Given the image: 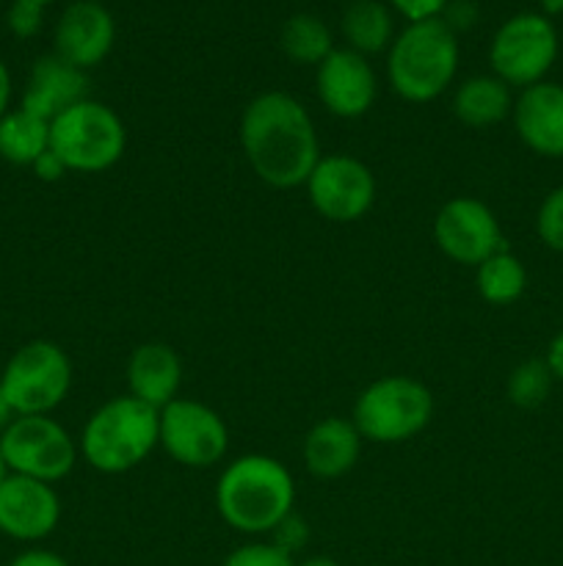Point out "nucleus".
<instances>
[{"mask_svg":"<svg viewBox=\"0 0 563 566\" xmlns=\"http://www.w3.org/2000/svg\"><path fill=\"white\" fill-rule=\"evenodd\" d=\"M475 287L478 296L491 307H508V304L519 302L528 287V271H524L522 260L508 249L491 254L489 260L475 269Z\"/></svg>","mask_w":563,"mask_h":566,"instance_id":"obj_23","label":"nucleus"},{"mask_svg":"<svg viewBox=\"0 0 563 566\" xmlns=\"http://www.w3.org/2000/svg\"><path fill=\"white\" fill-rule=\"evenodd\" d=\"M81 457L105 475L136 470L160 448V412L132 396H116L92 412L81 431Z\"/></svg>","mask_w":563,"mask_h":566,"instance_id":"obj_3","label":"nucleus"},{"mask_svg":"<svg viewBox=\"0 0 563 566\" xmlns=\"http://www.w3.org/2000/svg\"><path fill=\"white\" fill-rule=\"evenodd\" d=\"M127 387L130 396L152 409H163L174 398H180L182 363L180 354L169 343L149 340L136 346L127 359Z\"/></svg>","mask_w":563,"mask_h":566,"instance_id":"obj_19","label":"nucleus"},{"mask_svg":"<svg viewBox=\"0 0 563 566\" xmlns=\"http://www.w3.org/2000/svg\"><path fill=\"white\" fill-rule=\"evenodd\" d=\"M44 9L33 3H22V0H11L9 11H6V25L17 39H31L42 31Z\"/></svg>","mask_w":563,"mask_h":566,"instance_id":"obj_28","label":"nucleus"},{"mask_svg":"<svg viewBox=\"0 0 563 566\" xmlns=\"http://www.w3.org/2000/svg\"><path fill=\"white\" fill-rule=\"evenodd\" d=\"M513 130L530 153L563 158V86L541 81L513 97Z\"/></svg>","mask_w":563,"mask_h":566,"instance_id":"obj_16","label":"nucleus"},{"mask_svg":"<svg viewBox=\"0 0 563 566\" xmlns=\"http://www.w3.org/2000/svg\"><path fill=\"white\" fill-rule=\"evenodd\" d=\"M50 149L75 175H99L125 155L127 127L110 105L86 97L50 122Z\"/></svg>","mask_w":563,"mask_h":566,"instance_id":"obj_6","label":"nucleus"},{"mask_svg":"<svg viewBox=\"0 0 563 566\" xmlns=\"http://www.w3.org/2000/svg\"><path fill=\"white\" fill-rule=\"evenodd\" d=\"M296 566H342V564H337L334 558H326V556H315V558H309V562H304V564H296Z\"/></svg>","mask_w":563,"mask_h":566,"instance_id":"obj_38","label":"nucleus"},{"mask_svg":"<svg viewBox=\"0 0 563 566\" xmlns=\"http://www.w3.org/2000/svg\"><path fill=\"white\" fill-rule=\"evenodd\" d=\"M557 31L541 11H522L502 22L489 44L491 75L511 88H528L546 81L557 59Z\"/></svg>","mask_w":563,"mask_h":566,"instance_id":"obj_9","label":"nucleus"},{"mask_svg":"<svg viewBox=\"0 0 563 566\" xmlns=\"http://www.w3.org/2000/svg\"><path fill=\"white\" fill-rule=\"evenodd\" d=\"M0 453L14 475L59 484L75 470L81 448L50 415H17L0 434Z\"/></svg>","mask_w":563,"mask_h":566,"instance_id":"obj_8","label":"nucleus"},{"mask_svg":"<svg viewBox=\"0 0 563 566\" xmlns=\"http://www.w3.org/2000/svg\"><path fill=\"white\" fill-rule=\"evenodd\" d=\"M362 442L364 440L357 426H353V420L340 418V415L318 420L304 437V468L320 481L342 479V475L357 468L359 457H362Z\"/></svg>","mask_w":563,"mask_h":566,"instance_id":"obj_18","label":"nucleus"},{"mask_svg":"<svg viewBox=\"0 0 563 566\" xmlns=\"http://www.w3.org/2000/svg\"><path fill=\"white\" fill-rule=\"evenodd\" d=\"M14 415H50L72 390V359L59 343L31 340L17 348L0 374Z\"/></svg>","mask_w":563,"mask_h":566,"instance_id":"obj_7","label":"nucleus"},{"mask_svg":"<svg viewBox=\"0 0 563 566\" xmlns=\"http://www.w3.org/2000/svg\"><path fill=\"white\" fill-rule=\"evenodd\" d=\"M458 59V36L445 22H408L386 50V77L406 103H431L453 86Z\"/></svg>","mask_w":563,"mask_h":566,"instance_id":"obj_4","label":"nucleus"},{"mask_svg":"<svg viewBox=\"0 0 563 566\" xmlns=\"http://www.w3.org/2000/svg\"><path fill=\"white\" fill-rule=\"evenodd\" d=\"M14 418H17V415H14V409H11L9 398H6L3 387H0V434H3V431H6V426H9L11 420H14Z\"/></svg>","mask_w":563,"mask_h":566,"instance_id":"obj_36","label":"nucleus"},{"mask_svg":"<svg viewBox=\"0 0 563 566\" xmlns=\"http://www.w3.org/2000/svg\"><path fill=\"white\" fill-rule=\"evenodd\" d=\"M320 105L337 119H362L379 97V81L370 59L348 48H334L315 66Z\"/></svg>","mask_w":563,"mask_h":566,"instance_id":"obj_13","label":"nucleus"},{"mask_svg":"<svg viewBox=\"0 0 563 566\" xmlns=\"http://www.w3.org/2000/svg\"><path fill=\"white\" fill-rule=\"evenodd\" d=\"M282 53L298 66H318L334 50L329 25L315 14H293L279 33Z\"/></svg>","mask_w":563,"mask_h":566,"instance_id":"obj_24","label":"nucleus"},{"mask_svg":"<svg viewBox=\"0 0 563 566\" xmlns=\"http://www.w3.org/2000/svg\"><path fill=\"white\" fill-rule=\"evenodd\" d=\"M237 136L254 175L276 191L301 188L320 160L312 116L287 92L257 94L243 108Z\"/></svg>","mask_w":563,"mask_h":566,"instance_id":"obj_1","label":"nucleus"},{"mask_svg":"<svg viewBox=\"0 0 563 566\" xmlns=\"http://www.w3.org/2000/svg\"><path fill=\"white\" fill-rule=\"evenodd\" d=\"M296 506V481L279 459L243 453L232 459L215 484V509L241 534H274Z\"/></svg>","mask_w":563,"mask_h":566,"instance_id":"obj_2","label":"nucleus"},{"mask_svg":"<svg viewBox=\"0 0 563 566\" xmlns=\"http://www.w3.org/2000/svg\"><path fill=\"white\" fill-rule=\"evenodd\" d=\"M434 392L412 376H381L370 381L353 403V426L362 440L401 446L414 440L434 420Z\"/></svg>","mask_w":563,"mask_h":566,"instance_id":"obj_5","label":"nucleus"},{"mask_svg":"<svg viewBox=\"0 0 563 566\" xmlns=\"http://www.w3.org/2000/svg\"><path fill=\"white\" fill-rule=\"evenodd\" d=\"M9 566H70V564H66V558H61L59 553L33 547V551H25L17 558H11Z\"/></svg>","mask_w":563,"mask_h":566,"instance_id":"obj_33","label":"nucleus"},{"mask_svg":"<svg viewBox=\"0 0 563 566\" xmlns=\"http://www.w3.org/2000/svg\"><path fill=\"white\" fill-rule=\"evenodd\" d=\"M434 241L447 260L478 269L484 260L506 249L495 210L475 197H453L434 219Z\"/></svg>","mask_w":563,"mask_h":566,"instance_id":"obj_12","label":"nucleus"},{"mask_svg":"<svg viewBox=\"0 0 563 566\" xmlns=\"http://www.w3.org/2000/svg\"><path fill=\"white\" fill-rule=\"evenodd\" d=\"M453 116L472 130L506 122L513 111V88L497 75H472L453 92Z\"/></svg>","mask_w":563,"mask_h":566,"instance_id":"obj_20","label":"nucleus"},{"mask_svg":"<svg viewBox=\"0 0 563 566\" xmlns=\"http://www.w3.org/2000/svg\"><path fill=\"white\" fill-rule=\"evenodd\" d=\"M544 363L546 368L552 370V376H555V381H563V329L557 332L550 340V346H546Z\"/></svg>","mask_w":563,"mask_h":566,"instance_id":"obj_34","label":"nucleus"},{"mask_svg":"<svg viewBox=\"0 0 563 566\" xmlns=\"http://www.w3.org/2000/svg\"><path fill=\"white\" fill-rule=\"evenodd\" d=\"M224 566H296V562L274 542H248V545L232 551Z\"/></svg>","mask_w":563,"mask_h":566,"instance_id":"obj_27","label":"nucleus"},{"mask_svg":"<svg viewBox=\"0 0 563 566\" xmlns=\"http://www.w3.org/2000/svg\"><path fill=\"white\" fill-rule=\"evenodd\" d=\"M539 6H541V14L544 17H557V14H563V0H539Z\"/></svg>","mask_w":563,"mask_h":566,"instance_id":"obj_37","label":"nucleus"},{"mask_svg":"<svg viewBox=\"0 0 563 566\" xmlns=\"http://www.w3.org/2000/svg\"><path fill=\"white\" fill-rule=\"evenodd\" d=\"M552 381H555V376L546 368L544 359H524L508 376V401L519 409L541 407L550 398Z\"/></svg>","mask_w":563,"mask_h":566,"instance_id":"obj_25","label":"nucleus"},{"mask_svg":"<svg viewBox=\"0 0 563 566\" xmlns=\"http://www.w3.org/2000/svg\"><path fill=\"white\" fill-rule=\"evenodd\" d=\"M304 188L315 213L331 224H353L375 205L373 169L346 153L320 155Z\"/></svg>","mask_w":563,"mask_h":566,"instance_id":"obj_10","label":"nucleus"},{"mask_svg":"<svg viewBox=\"0 0 563 566\" xmlns=\"http://www.w3.org/2000/svg\"><path fill=\"white\" fill-rule=\"evenodd\" d=\"M88 97V75L77 70L75 64L64 61L61 55L50 53L33 61L31 75H28L25 92H22L20 108L39 116L44 122H53L66 108L77 105Z\"/></svg>","mask_w":563,"mask_h":566,"instance_id":"obj_17","label":"nucleus"},{"mask_svg":"<svg viewBox=\"0 0 563 566\" xmlns=\"http://www.w3.org/2000/svg\"><path fill=\"white\" fill-rule=\"evenodd\" d=\"M160 448L182 468L208 470L224 462L230 429L208 403L174 398L160 409Z\"/></svg>","mask_w":563,"mask_h":566,"instance_id":"obj_11","label":"nucleus"},{"mask_svg":"<svg viewBox=\"0 0 563 566\" xmlns=\"http://www.w3.org/2000/svg\"><path fill=\"white\" fill-rule=\"evenodd\" d=\"M392 9L408 22H425V20H439L445 6L450 0H390Z\"/></svg>","mask_w":563,"mask_h":566,"instance_id":"obj_29","label":"nucleus"},{"mask_svg":"<svg viewBox=\"0 0 563 566\" xmlns=\"http://www.w3.org/2000/svg\"><path fill=\"white\" fill-rule=\"evenodd\" d=\"M439 20L458 36V33L469 31L475 25V20H478V6L472 0H450L445 6V11H442Z\"/></svg>","mask_w":563,"mask_h":566,"instance_id":"obj_30","label":"nucleus"},{"mask_svg":"<svg viewBox=\"0 0 563 566\" xmlns=\"http://www.w3.org/2000/svg\"><path fill=\"white\" fill-rule=\"evenodd\" d=\"M116 42V22L99 0H75L61 11L53 31V53L88 72L103 64Z\"/></svg>","mask_w":563,"mask_h":566,"instance_id":"obj_14","label":"nucleus"},{"mask_svg":"<svg viewBox=\"0 0 563 566\" xmlns=\"http://www.w3.org/2000/svg\"><path fill=\"white\" fill-rule=\"evenodd\" d=\"M274 534H276L274 545H279L282 551H287L293 556V551L307 542V523H301L296 514H290V517H285L279 525H276Z\"/></svg>","mask_w":563,"mask_h":566,"instance_id":"obj_31","label":"nucleus"},{"mask_svg":"<svg viewBox=\"0 0 563 566\" xmlns=\"http://www.w3.org/2000/svg\"><path fill=\"white\" fill-rule=\"evenodd\" d=\"M61 497L53 484L9 475L0 486V534L14 542H42L59 528Z\"/></svg>","mask_w":563,"mask_h":566,"instance_id":"obj_15","label":"nucleus"},{"mask_svg":"<svg viewBox=\"0 0 563 566\" xmlns=\"http://www.w3.org/2000/svg\"><path fill=\"white\" fill-rule=\"evenodd\" d=\"M9 475H11V470H9V464H6L3 453H0V486H3L6 481H9Z\"/></svg>","mask_w":563,"mask_h":566,"instance_id":"obj_39","label":"nucleus"},{"mask_svg":"<svg viewBox=\"0 0 563 566\" xmlns=\"http://www.w3.org/2000/svg\"><path fill=\"white\" fill-rule=\"evenodd\" d=\"M11 92H14V86H11V72L6 66V61L0 59V119L11 111Z\"/></svg>","mask_w":563,"mask_h":566,"instance_id":"obj_35","label":"nucleus"},{"mask_svg":"<svg viewBox=\"0 0 563 566\" xmlns=\"http://www.w3.org/2000/svg\"><path fill=\"white\" fill-rule=\"evenodd\" d=\"M31 171L42 182H59V180H64L66 175H70V169L64 166V160H61L59 155L53 153V149H47V153H44L42 158H39L36 164L31 166Z\"/></svg>","mask_w":563,"mask_h":566,"instance_id":"obj_32","label":"nucleus"},{"mask_svg":"<svg viewBox=\"0 0 563 566\" xmlns=\"http://www.w3.org/2000/svg\"><path fill=\"white\" fill-rule=\"evenodd\" d=\"M340 33L348 50L370 59L390 50L395 39V20H392V11L379 0H351V6L342 11Z\"/></svg>","mask_w":563,"mask_h":566,"instance_id":"obj_21","label":"nucleus"},{"mask_svg":"<svg viewBox=\"0 0 563 566\" xmlns=\"http://www.w3.org/2000/svg\"><path fill=\"white\" fill-rule=\"evenodd\" d=\"M22 3H33V6H42V9H44V6H50L53 0H22Z\"/></svg>","mask_w":563,"mask_h":566,"instance_id":"obj_40","label":"nucleus"},{"mask_svg":"<svg viewBox=\"0 0 563 566\" xmlns=\"http://www.w3.org/2000/svg\"><path fill=\"white\" fill-rule=\"evenodd\" d=\"M50 149V122L28 114L25 108H11L0 119V158L11 166L31 169Z\"/></svg>","mask_w":563,"mask_h":566,"instance_id":"obj_22","label":"nucleus"},{"mask_svg":"<svg viewBox=\"0 0 563 566\" xmlns=\"http://www.w3.org/2000/svg\"><path fill=\"white\" fill-rule=\"evenodd\" d=\"M535 235L552 252L563 254V186L552 188L535 213Z\"/></svg>","mask_w":563,"mask_h":566,"instance_id":"obj_26","label":"nucleus"}]
</instances>
